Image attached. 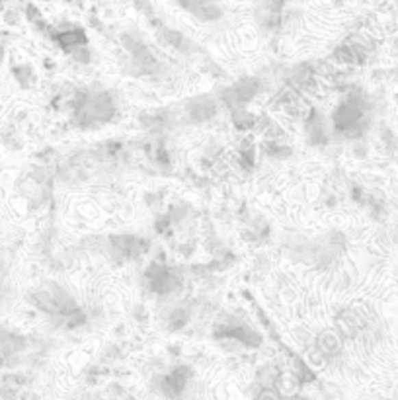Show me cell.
<instances>
[{
  "mask_svg": "<svg viewBox=\"0 0 398 400\" xmlns=\"http://www.w3.org/2000/svg\"><path fill=\"white\" fill-rule=\"evenodd\" d=\"M260 80L258 78H240L238 82H234L227 90L221 92V100L229 108H245V103L252 102L260 92Z\"/></svg>",
  "mask_w": 398,
  "mask_h": 400,
  "instance_id": "cell-1",
  "label": "cell"
},
{
  "mask_svg": "<svg viewBox=\"0 0 398 400\" xmlns=\"http://www.w3.org/2000/svg\"><path fill=\"white\" fill-rule=\"evenodd\" d=\"M186 116L195 123L211 121L217 116V102L211 96H197L186 103Z\"/></svg>",
  "mask_w": 398,
  "mask_h": 400,
  "instance_id": "cell-2",
  "label": "cell"
},
{
  "mask_svg": "<svg viewBox=\"0 0 398 400\" xmlns=\"http://www.w3.org/2000/svg\"><path fill=\"white\" fill-rule=\"evenodd\" d=\"M162 41H164L166 45H170V47L178 49L180 53H186V55L193 53L192 41L184 38V36L178 34V32H164V34H162Z\"/></svg>",
  "mask_w": 398,
  "mask_h": 400,
  "instance_id": "cell-3",
  "label": "cell"
},
{
  "mask_svg": "<svg viewBox=\"0 0 398 400\" xmlns=\"http://www.w3.org/2000/svg\"><path fill=\"white\" fill-rule=\"evenodd\" d=\"M316 346H319V351H321L322 355H332L340 348V340L332 332H324V334L319 336Z\"/></svg>",
  "mask_w": 398,
  "mask_h": 400,
  "instance_id": "cell-4",
  "label": "cell"
},
{
  "mask_svg": "<svg viewBox=\"0 0 398 400\" xmlns=\"http://www.w3.org/2000/svg\"><path fill=\"white\" fill-rule=\"evenodd\" d=\"M14 78H16L24 88H27V86L34 82V71H32V66L27 65L14 66Z\"/></svg>",
  "mask_w": 398,
  "mask_h": 400,
  "instance_id": "cell-5",
  "label": "cell"
},
{
  "mask_svg": "<svg viewBox=\"0 0 398 400\" xmlns=\"http://www.w3.org/2000/svg\"><path fill=\"white\" fill-rule=\"evenodd\" d=\"M6 271H8L6 260L0 256V284H2V282H4V277H6Z\"/></svg>",
  "mask_w": 398,
  "mask_h": 400,
  "instance_id": "cell-6",
  "label": "cell"
}]
</instances>
